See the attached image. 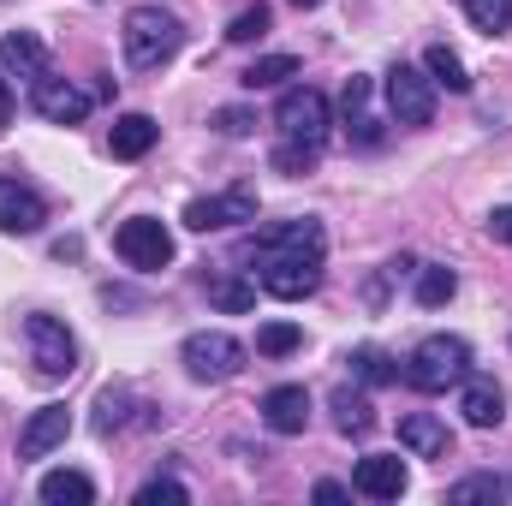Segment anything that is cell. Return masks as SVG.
<instances>
[{"label":"cell","mask_w":512,"mask_h":506,"mask_svg":"<svg viewBox=\"0 0 512 506\" xmlns=\"http://www.w3.org/2000/svg\"><path fill=\"white\" fill-rule=\"evenodd\" d=\"M120 42H126V66L131 72H155V66H167V60L179 54L185 30H179V18H173L167 6H131Z\"/></svg>","instance_id":"6da1fadb"},{"label":"cell","mask_w":512,"mask_h":506,"mask_svg":"<svg viewBox=\"0 0 512 506\" xmlns=\"http://www.w3.org/2000/svg\"><path fill=\"white\" fill-rule=\"evenodd\" d=\"M399 376L411 381L417 393H447V387H459V381L471 376V346H465L459 334H429V340L405 358Z\"/></svg>","instance_id":"7a4b0ae2"},{"label":"cell","mask_w":512,"mask_h":506,"mask_svg":"<svg viewBox=\"0 0 512 506\" xmlns=\"http://www.w3.org/2000/svg\"><path fill=\"white\" fill-rule=\"evenodd\" d=\"M274 126H280L286 143H316V149H322V137H328V96L310 90V84L280 90V102H274Z\"/></svg>","instance_id":"3957f363"},{"label":"cell","mask_w":512,"mask_h":506,"mask_svg":"<svg viewBox=\"0 0 512 506\" xmlns=\"http://www.w3.org/2000/svg\"><path fill=\"white\" fill-rule=\"evenodd\" d=\"M24 340H30L36 376L66 381L72 370H78V340L66 334V322H54V316H24Z\"/></svg>","instance_id":"277c9868"},{"label":"cell","mask_w":512,"mask_h":506,"mask_svg":"<svg viewBox=\"0 0 512 506\" xmlns=\"http://www.w3.org/2000/svg\"><path fill=\"white\" fill-rule=\"evenodd\" d=\"M179 358H185V370L197 381H227L245 370V346L233 340V334H221V328H209V334H191L185 346H179Z\"/></svg>","instance_id":"5b68a950"},{"label":"cell","mask_w":512,"mask_h":506,"mask_svg":"<svg viewBox=\"0 0 512 506\" xmlns=\"http://www.w3.org/2000/svg\"><path fill=\"white\" fill-rule=\"evenodd\" d=\"M114 251L126 256L131 268L155 274V268H167V262H173V233H167L155 215H131L126 227L114 233Z\"/></svg>","instance_id":"8992f818"},{"label":"cell","mask_w":512,"mask_h":506,"mask_svg":"<svg viewBox=\"0 0 512 506\" xmlns=\"http://www.w3.org/2000/svg\"><path fill=\"white\" fill-rule=\"evenodd\" d=\"M387 108L399 126H429L435 120V78L417 66H393L387 72Z\"/></svg>","instance_id":"52a82bcc"},{"label":"cell","mask_w":512,"mask_h":506,"mask_svg":"<svg viewBox=\"0 0 512 506\" xmlns=\"http://www.w3.org/2000/svg\"><path fill=\"white\" fill-rule=\"evenodd\" d=\"M262 262V292L280 304H298L322 286V256H256Z\"/></svg>","instance_id":"ba28073f"},{"label":"cell","mask_w":512,"mask_h":506,"mask_svg":"<svg viewBox=\"0 0 512 506\" xmlns=\"http://www.w3.org/2000/svg\"><path fill=\"white\" fill-rule=\"evenodd\" d=\"M322 251H328V233H322L316 215L268 221V227H256V239H251V256H322Z\"/></svg>","instance_id":"9c48e42d"},{"label":"cell","mask_w":512,"mask_h":506,"mask_svg":"<svg viewBox=\"0 0 512 506\" xmlns=\"http://www.w3.org/2000/svg\"><path fill=\"white\" fill-rule=\"evenodd\" d=\"M256 221V197L245 185H233V191H221V197H197L191 209H185V227L191 233H221V227H245Z\"/></svg>","instance_id":"30bf717a"},{"label":"cell","mask_w":512,"mask_h":506,"mask_svg":"<svg viewBox=\"0 0 512 506\" xmlns=\"http://www.w3.org/2000/svg\"><path fill=\"white\" fill-rule=\"evenodd\" d=\"M30 108H36L48 126H78V120L90 114V96H84L78 84H66V78H48V72H42V78L30 84Z\"/></svg>","instance_id":"8fae6325"},{"label":"cell","mask_w":512,"mask_h":506,"mask_svg":"<svg viewBox=\"0 0 512 506\" xmlns=\"http://www.w3.org/2000/svg\"><path fill=\"white\" fill-rule=\"evenodd\" d=\"M405 483H411V477H405V459H399V453H364L358 471H352V489L370 495V501H399Z\"/></svg>","instance_id":"7c38bea8"},{"label":"cell","mask_w":512,"mask_h":506,"mask_svg":"<svg viewBox=\"0 0 512 506\" xmlns=\"http://www.w3.org/2000/svg\"><path fill=\"white\" fill-rule=\"evenodd\" d=\"M42 221H48V203L30 185L0 173V233H42Z\"/></svg>","instance_id":"4fadbf2b"},{"label":"cell","mask_w":512,"mask_h":506,"mask_svg":"<svg viewBox=\"0 0 512 506\" xmlns=\"http://www.w3.org/2000/svg\"><path fill=\"white\" fill-rule=\"evenodd\" d=\"M262 423L274 429V435H304L310 429V393L304 387H268L262 393Z\"/></svg>","instance_id":"5bb4252c"},{"label":"cell","mask_w":512,"mask_h":506,"mask_svg":"<svg viewBox=\"0 0 512 506\" xmlns=\"http://www.w3.org/2000/svg\"><path fill=\"white\" fill-rule=\"evenodd\" d=\"M66 435H72V411H66V405H42V411L24 423V435H18V459H48Z\"/></svg>","instance_id":"9a60e30c"},{"label":"cell","mask_w":512,"mask_h":506,"mask_svg":"<svg viewBox=\"0 0 512 506\" xmlns=\"http://www.w3.org/2000/svg\"><path fill=\"white\" fill-rule=\"evenodd\" d=\"M0 66H6L12 78H30V84H36V78L48 72V42H42L36 30H6V36H0Z\"/></svg>","instance_id":"2e32d148"},{"label":"cell","mask_w":512,"mask_h":506,"mask_svg":"<svg viewBox=\"0 0 512 506\" xmlns=\"http://www.w3.org/2000/svg\"><path fill=\"white\" fill-rule=\"evenodd\" d=\"M399 447H405V453H417V459H447L453 435H447V423H441V417L411 411V417H399Z\"/></svg>","instance_id":"e0dca14e"},{"label":"cell","mask_w":512,"mask_h":506,"mask_svg":"<svg viewBox=\"0 0 512 506\" xmlns=\"http://www.w3.org/2000/svg\"><path fill=\"white\" fill-rule=\"evenodd\" d=\"M459 411H465L471 429H495L501 411H507V399H501V387H495L489 376H465L459 381Z\"/></svg>","instance_id":"ac0fdd59"},{"label":"cell","mask_w":512,"mask_h":506,"mask_svg":"<svg viewBox=\"0 0 512 506\" xmlns=\"http://www.w3.org/2000/svg\"><path fill=\"white\" fill-rule=\"evenodd\" d=\"M155 137H161V126H155L149 114H126V120H114L108 149H114V161H143V155L155 149Z\"/></svg>","instance_id":"d6986e66"},{"label":"cell","mask_w":512,"mask_h":506,"mask_svg":"<svg viewBox=\"0 0 512 506\" xmlns=\"http://www.w3.org/2000/svg\"><path fill=\"white\" fill-rule=\"evenodd\" d=\"M36 495L48 506H90L96 501V483H90L84 471H48V477L36 483Z\"/></svg>","instance_id":"ffe728a7"},{"label":"cell","mask_w":512,"mask_h":506,"mask_svg":"<svg viewBox=\"0 0 512 506\" xmlns=\"http://www.w3.org/2000/svg\"><path fill=\"white\" fill-rule=\"evenodd\" d=\"M340 108H346V126H352V137H358L364 149H370V143H382V126L370 120V78H352Z\"/></svg>","instance_id":"44dd1931"},{"label":"cell","mask_w":512,"mask_h":506,"mask_svg":"<svg viewBox=\"0 0 512 506\" xmlns=\"http://www.w3.org/2000/svg\"><path fill=\"white\" fill-rule=\"evenodd\" d=\"M423 72H429L441 90H453V96H465V90H471V72H465V60H459L447 42H435V48L423 54Z\"/></svg>","instance_id":"7402d4cb"},{"label":"cell","mask_w":512,"mask_h":506,"mask_svg":"<svg viewBox=\"0 0 512 506\" xmlns=\"http://www.w3.org/2000/svg\"><path fill=\"white\" fill-rule=\"evenodd\" d=\"M334 423H340V435H370L376 411H370V399L358 387H334Z\"/></svg>","instance_id":"603a6c76"},{"label":"cell","mask_w":512,"mask_h":506,"mask_svg":"<svg viewBox=\"0 0 512 506\" xmlns=\"http://www.w3.org/2000/svg\"><path fill=\"white\" fill-rule=\"evenodd\" d=\"M453 292H459V274H453L447 262H423V268H417V304H423V310H441Z\"/></svg>","instance_id":"cb8c5ba5"},{"label":"cell","mask_w":512,"mask_h":506,"mask_svg":"<svg viewBox=\"0 0 512 506\" xmlns=\"http://www.w3.org/2000/svg\"><path fill=\"white\" fill-rule=\"evenodd\" d=\"M512 483L501 477V471H477V477H465V483H453L447 489V501L453 506H471V501H507Z\"/></svg>","instance_id":"d4e9b609"},{"label":"cell","mask_w":512,"mask_h":506,"mask_svg":"<svg viewBox=\"0 0 512 506\" xmlns=\"http://www.w3.org/2000/svg\"><path fill=\"white\" fill-rule=\"evenodd\" d=\"M209 304L227 310V316H245V310L256 304V286L239 280V274H215V280H209Z\"/></svg>","instance_id":"484cf974"},{"label":"cell","mask_w":512,"mask_h":506,"mask_svg":"<svg viewBox=\"0 0 512 506\" xmlns=\"http://www.w3.org/2000/svg\"><path fill=\"white\" fill-rule=\"evenodd\" d=\"M346 364H352V376L364 381V387H387V381H399V364L387 358L382 346H358Z\"/></svg>","instance_id":"4316f807"},{"label":"cell","mask_w":512,"mask_h":506,"mask_svg":"<svg viewBox=\"0 0 512 506\" xmlns=\"http://www.w3.org/2000/svg\"><path fill=\"white\" fill-rule=\"evenodd\" d=\"M286 78H298V60H292V54H268V60H256L239 84H245V90H274V84H286Z\"/></svg>","instance_id":"83f0119b"},{"label":"cell","mask_w":512,"mask_h":506,"mask_svg":"<svg viewBox=\"0 0 512 506\" xmlns=\"http://www.w3.org/2000/svg\"><path fill=\"white\" fill-rule=\"evenodd\" d=\"M304 346V328L298 322H268V328H256V352L262 358H286V352H298Z\"/></svg>","instance_id":"f1b7e54d"},{"label":"cell","mask_w":512,"mask_h":506,"mask_svg":"<svg viewBox=\"0 0 512 506\" xmlns=\"http://www.w3.org/2000/svg\"><path fill=\"white\" fill-rule=\"evenodd\" d=\"M126 411H131V393H126V387H102V399H96V435L126 429Z\"/></svg>","instance_id":"f546056e"},{"label":"cell","mask_w":512,"mask_h":506,"mask_svg":"<svg viewBox=\"0 0 512 506\" xmlns=\"http://www.w3.org/2000/svg\"><path fill=\"white\" fill-rule=\"evenodd\" d=\"M465 12H471V24H477L483 36L512 30V0H465Z\"/></svg>","instance_id":"4dcf8cb0"},{"label":"cell","mask_w":512,"mask_h":506,"mask_svg":"<svg viewBox=\"0 0 512 506\" xmlns=\"http://www.w3.org/2000/svg\"><path fill=\"white\" fill-rule=\"evenodd\" d=\"M310 167H316V143H286V137H280V149H274V173L304 179Z\"/></svg>","instance_id":"1f68e13d"},{"label":"cell","mask_w":512,"mask_h":506,"mask_svg":"<svg viewBox=\"0 0 512 506\" xmlns=\"http://www.w3.org/2000/svg\"><path fill=\"white\" fill-rule=\"evenodd\" d=\"M268 24H274V12L256 0V6H245V12L227 24V42H256V36H268Z\"/></svg>","instance_id":"d6a6232c"},{"label":"cell","mask_w":512,"mask_h":506,"mask_svg":"<svg viewBox=\"0 0 512 506\" xmlns=\"http://www.w3.org/2000/svg\"><path fill=\"white\" fill-rule=\"evenodd\" d=\"M185 506L191 501V495H185V483H173V477H155V483H143V489H137V506Z\"/></svg>","instance_id":"836d02e7"},{"label":"cell","mask_w":512,"mask_h":506,"mask_svg":"<svg viewBox=\"0 0 512 506\" xmlns=\"http://www.w3.org/2000/svg\"><path fill=\"white\" fill-rule=\"evenodd\" d=\"M251 126H256L251 108H221V114H215V131H221V137H251Z\"/></svg>","instance_id":"e575fe53"},{"label":"cell","mask_w":512,"mask_h":506,"mask_svg":"<svg viewBox=\"0 0 512 506\" xmlns=\"http://www.w3.org/2000/svg\"><path fill=\"white\" fill-rule=\"evenodd\" d=\"M483 227H489V239L512 245V203H507V209H489V221H483Z\"/></svg>","instance_id":"d590c367"},{"label":"cell","mask_w":512,"mask_h":506,"mask_svg":"<svg viewBox=\"0 0 512 506\" xmlns=\"http://www.w3.org/2000/svg\"><path fill=\"white\" fill-rule=\"evenodd\" d=\"M310 495H316L322 506H340V501H352V489H346V483H316Z\"/></svg>","instance_id":"8d00e7d4"},{"label":"cell","mask_w":512,"mask_h":506,"mask_svg":"<svg viewBox=\"0 0 512 506\" xmlns=\"http://www.w3.org/2000/svg\"><path fill=\"white\" fill-rule=\"evenodd\" d=\"M6 120H12V84L0 78V131H6Z\"/></svg>","instance_id":"74e56055"},{"label":"cell","mask_w":512,"mask_h":506,"mask_svg":"<svg viewBox=\"0 0 512 506\" xmlns=\"http://www.w3.org/2000/svg\"><path fill=\"white\" fill-rule=\"evenodd\" d=\"M292 6H322V0H292Z\"/></svg>","instance_id":"f35d334b"}]
</instances>
